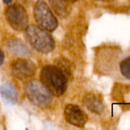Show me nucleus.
Instances as JSON below:
<instances>
[{
    "mask_svg": "<svg viewBox=\"0 0 130 130\" xmlns=\"http://www.w3.org/2000/svg\"><path fill=\"white\" fill-rule=\"evenodd\" d=\"M97 59L98 70L101 72L130 82V50L122 52L114 48L103 49Z\"/></svg>",
    "mask_w": 130,
    "mask_h": 130,
    "instance_id": "f257e3e1",
    "label": "nucleus"
},
{
    "mask_svg": "<svg viewBox=\"0 0 130 130\" xmlns=\"http://www.w3.org/2000/svg\"><path fill=\"white\" fill-rule=\"evenodd\" d=\"M41 82L57 97L64 94L67 87V79L64 71L56 66H44L40 74Z\"/></svg>",
    "mask_w": 130,
    "mask_h": 130,
    "instance_id": "f03ea898",
    "label": "nucleus"
},
{
    "mask_svg": "<svg viewBox=\"0 0 130 130\" xmlns=\"http://www.w3.org/2000/svg\"><path fill=\"white\" fill-rule=\"evenodd\" d=\"M25 30V37L31 46L42 53H49L55 47L52 36L48 30L36 25L28 26Z\"/></svg>",
    "mask_w": 130,
    "mask_h": 130,
    "instance_id": "7ed1b4c3",
    "label": "nucleus"
},
{
    "mask_svg": "<svg viewBox=\"0 0 130 130\" xmlns=\"http://www.w3.org/2000/svg\"><path fill=\"white\" fill-rule=\"evenodd\" d=\"M25 92L30 102L37 107L46 109L52 104L53 94L40 81H29L25 85Z\"/></svg>",
    "mask_w": 130,
    "mask_h": 130,
    "instance_id": "20e7f679",
    "label": "nucleus"
},
{
    "mask_svg": "<svg viewBox=\"0 0 130 130\" xmlns=\"http://www.w3.org/2000/svg\"><path fill=\"white\" fill-rule=\"evenodd\" d=\"M34 18L38 25L48 31H54L57 27L58 22L56 17L43 0L36 2L34 6Z\"/></svg>",
    "mask_w": 130,
    "mask_h": 130,
    "instance_id": "39448f33",
    "label": "nucleus"
},
{
    "mask_svg": "<svg viewBox=\"0 0 130 130\" xmlns=\"http://www.w3.org/2000/svg\"><path fill=\"white\" fill-rule=\"evenodd\" d=\"M7 22L12 29L17 31L25 30L28 24V16L25 8L19 5L14 4L8 6L5 11Z\"/></svg>",
    "mask_w": 130,
    "mask_h": 130,
    "instance_id": "423d86ee",
    "label": "nucleus"
},
{
    "mask_svg": "<svg viewBox=\"0 0 130 130\" xmlns=\"http://www.w3.org/2000/svg\"><path fill=\"white\" fill-rule=\"evenodd\" d=\"M36 65L27 59H18L10 66L11 74L18 79L24 80L34 76L36 73Z\"/></svg>",
    "mask_w": 130,
    "mask_h": 130,
    "instance_id": "0eeeda50",
    "label": "nucleus"
},
{
    "mask_svg": "<svg viewBox=\"0 0 130 130\" xmlns=\"http://www.w3.org/2000/svg\"><path fill=\"white\" fill-rule=\"evenodd\" d=\"M64 115L66 121L70 125L82 128L87 122V115L75 104L66 105L64 111Z\"/></svg>",
    "mask_w": 130,
    "mask_h": 130,
    "instance_id": "6e6552de",
    "label": "nucleus"
},
{
    "mask_svg": "<svg viewBox=\"0 0 130 130\" xmlns=\"http://www.w3.org/2000/svg\"><path fill=\"white\" fill-rule=\"evenodd\" d=\"M84 104L87 108L95 113L100 114L103 111V104L100 98L94 94H87L84 98Z\"/></svg>",
    "mask_w": 130,
    "mask_h": 130,
    "instance_id": "1a4fd4ad",
    "label": "nucleus"
},
{
    "mask_svg": "<svg viewBox=\"0 0 130 130\" xmlns=\"http://www.w3.org/2000/svg\"><path fill=\"white\" fill-rule=\"evenodd\" d=\"M10 53L20 56H27L30 54L29 48L20 40L16 38L9 40L6 45Z\"/></svg>",
    "mask_w": 130,
    "mask_h": 130,
    "instance_id": "9d476101",
    "label": "nucleus"
},
{
    "mask_svg": "<svg viewBox=\"0 0 130 130\" xmlns=\"http://www.w3.org/2000/svg\"><path fill=\"white\" fill-rule=\"evenodd\" d=\"M1 95L4 101L9 104L17 103L18 95L15 87L10 83H5L1 88Z\"/></svg>",
    "mask_w": 130,
    "mask_h": 130,
    "instance_id": "9b49d317",
    "label": "nucleus"
},
{
    "mask_svg": "<svg viewBox=\"0 0 130 130\" xmlns=\"http://www.w3.org/2000/svg\"><path fill=\"white\" fill-rule=\"evenodd\" d=\"M50 5L54 12L61 18H65L69 15L71 8L69 2L66 0H49Z\"/></svg>",
    "mask_w": 130,
    "mask_h": 130,
    "instance_id": "f8f14e48",
    "label": "nucleus"
},
{
    "mask_svg": "<svg viewBox=\"0 0 130 130\" xmlns=\"http://www.w3.org/2000/svg\"><path fill=\"white\" fill-rule=\"evenodd\" d=\"M4 60H5V54L3 51L0 50V66L3 64Z\"/></svg>",
    "mask_w": 130,
    "mask_h": 130,
    "instance_id": "ddd939ff",
    "label": "nucleus"
},
{
    "mask_svg": "<svg viewBox=\"0 0 130 130\" xmlns=\"http://www.w3.org/2000/svg\"><path fill=\"white\" fill-rule=\"evenodd\" d=\"M11 1L12 0H3V2L5 4H9L10 2H11Z\"/></svg>",
    "mask_w": 130,
    "mask_h": 130,
    "instance_id": "4468645a",
    "label": "nucleus"
},
{
    "mask_svg": "<svg viewBox=\"0 0 130 130\" xmlns=\"http://www.w3.org/2000/svg\"><path fill=\"white\" fill-rule=\"evenodd\" d=\"M66 1H67L68 2H76L77 0H66Z\"/></svg>",
    "mask_w": 130,
    "mask_h": 130,
    "instance_id": "2eb2a0df",
    "label": "nucleus"
},
{
    "mask_svg": "<svg viewBox=\"0 0 130 130\" xmlns=\"http://www.w3.org/2000/svg\"><path fill=\"white\" fill-rule=\"evenodd\" d=\"M100 1H104V2H106V1H110V0H100Z\"/></svg>",
    "mask_w": 130,
    "mask_h": 130,
    "instance_id": "dca6fc26",
    "label": "nucleus"
}]
</instances>
